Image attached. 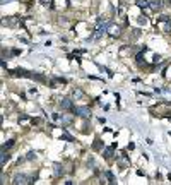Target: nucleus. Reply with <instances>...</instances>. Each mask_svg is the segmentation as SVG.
<instances>
[{
	"mask_svg": "<svg viewBox=\"0 0 171 185\" xmlns=\"http://www.w3.org/2000/svg\"><path fill=\"white\" fill-rule=\"evenodd\" d=\"M74 115L76 117H80V118H84V120H89L91 118V110H89V106H74Z\"/></svg>",
	"mask_w": 171,
	"mask_h": 185,
	"instance_id": "obj_1",
	"label": "nucleus"
},
{
	"mask_svg": "<svg viewBox=\"0 0 171 185\" xmlns=\"http://www.w3.org/2000/svg\"><path fill=\"white\" fill-rule=\"evenodd\" d=\"M60 108L67 110V112H72V110H74V103H72L70 98H62V100H60Z\"/></svg>",
	"mask_w": 171,
	"mask_h": 185,
	"instance_id": "obj_2",
	"label": "nucleus"
},
{
	"mask_svg": "<svg viewBox=\"0 0 171 185\" xmlns=\"http://www.w3.org/2000/svg\"><path fill=\"white\" fill-rule=\"evenodd\" d=\"M12 76H16V77H34V74L28 72V70H24V69H14V70H10Z\"/></svg>",
	"mask_w": 171,
	"mask_h": 185,
	"instance_id": "obj_3",
	"label": "nucleus"
},
{
	"mask_svg": "<svg viewBox=\"0 0 171 185\" xmlns=\"http://www.w3.org/2000/svg\"><path fill=\"white\" fill-rule=\"evenodd\" d=\"M12 183H14V185H24V183H29V178L26 177V175H22V173H17L16 177H14V180H12Z\"/></svg>",
	"mask_w": 171,
	"mask_h": 185,
	"instance_id": "obj_4",
	"label": "nucleus"
},
{
	"mask_svg": "<svg viewBox=\"0 0 171 185\" xmlns=\"http://www.w3.org/2000/svg\"><path fill=\"white\" fill-rule=\"evenodd\" d=\"M120 31H122V28H120V26H113V24L108 26V34H110V36H113V38L120 36Z\"/></svg>",
	"mask_w": 171,
	"mask_h": 185,
	"instance_id": "obj_5",
	"label": "nucleus"
},
{
	"mask_svg": "<svg viewBox=\"0 0 171 185\" xmlns=\"http://www.w3.org/2000/svg\"><path fill=\"white\" fill-rule=\"evenodd\" d=\"M58 120L62 122L64 125H70L72 120H74V117H72L70 113H62V117H58Z\"/></svg>",
	"mask_w": 171,
	"mask_h": 185,
	"instance_id": "obj_6",
	"label": "nucleus"
},
{
	"mask_svg": "<svg viewBox=\"0 0 171 185\" xmlns=\"http://www.w3.org/2000/svg\"><path fill=\"white\" fill-rule=\"evenodd\" d=\"M149 4H151V9H152V10H154V12H157V10H161V9H163L164 2H163V0H151Z\"/></svg>",
	"mask_w": 171,
	"mask_h": 185,
	"instance_id": "obj_7",
	"label": "nucleus"
},
{
	"mask_svg": "<svg viewBox=\"0 0 171 185\" xmlns=\"http://www.w3.org/2000/svg\"><path fill=\"white\" fill-rule=\"evenodd\" d=\"M101 149H103V141L99 137H96L94 142H92V151H101Z\"/></svg>",
	"mask_w": 171,
	"mask_h": 185,
	"instance_id": "obj_8",
	"label": "nucleus"
},
{
	"mask_svg": "<svg viewBox=\"0 0 171 185\" xmlns=\"http://www.w3.org/2000/svg\"><path fill=\"white\" fill-rule=\"evenodd\" d=\"M72 98H74V100H84V91L82 89H74V92H72Z\"/></svg>",
	"mask_w": 171,
	"mask_h": 185,
	"instance_id": "obj_9",
	"label": "nucleus"
},
{
	"mask_svg": "<svg viewBox=\"0 0 171 185\" xmlns=\"http://www.w3.org/2000/svg\"><path fill=\"white\" fill-rule=\"evenodd\" d=\"M113 148H115V146H111V148H104L103 156L106 158V159H111V158H113Z\"/></svg>",
	"mask_w": 171,
	"mask_h": 185,
	"instance_id": "obj_10",
	"label": "nucleus"
},
{
	"mask_svg": "<svg viewBox=\"0 0 171 185\" xmlns=\"http://www.w3.org/2000/svg\"><path fill=\"white\" fill-rule=\"evenodd\" d=\"M14 144H16V139H9V141L5 142L4 146H2V151H7V149H10Z\"/></svg>",
	"mask_w": 171,
	"mask_h": 185,
	"instance_id": "obj_11",
	"label": "nucleus"
},
{
	"mask_svg": "<svg viewBox=\"0 0 171 185\" xmlns=\"http://www.w3.org/2000/svg\"><path fill=\"white\" fill-rule=\"evenodd\" d=\"M64 173H65L64 166H62V165H55V175H56V177H62Z\"/></svg>",
	"mask_w": 171,
	"mask_h": 185,
	"instance_id": "obj_12",
	"label": "nucleus"
},
{
	"mask_svg": "<svg viewBox=\"0 0 171 185\" xmlns=\"http://www.w3.org/2000/svg\"><path fill=\"white\" fill-rule=\"evenodd\" d=\"M104 175H106V178H108V183H116V182H115V177H113V173L110 171V170H106V171H104Z\"/></svg>",
	"mask_w": 171,
	"mask_h": 185,
	"instance_id": "obj_13",
	"label": "nucleus"
},
{
	"mask_svg": "<svg viewBox=\"0 0 171 185\" xmlns=\"http://www.w3.org/2000/svg\"><path fill=\"white\" fill-rule=\"evenodd\" d=\"M9 159H10V154H7L5 151H2V158H0V161H2V166H4Z\"/></svg>",
	"mask_w": 171,
	"mask_h": 185,
	"instance_id": "obj_14",
	"label": "nucleus"
},
{
	"mask_svg": "<svg viewBox=\"0 0 171 185\" xmlns=\"http://www.w3.org/2000/svg\"><path fill=\"white\" fill-rule=\"evenodd\" d=\"M146 50H147V48H144V50H142V52H140V53H137V57H135L137 64H140V65H142V60H144V52H146Z\"/></svg>",
	"mask_w": 171,
	"mask_h": 185,
	"instance_id": "obj_15",
	"label": "nucleus"
},
{
	"mask_svg": "<svg viewBox=\"0 0 171 185\" xmlns=\"http://www.w3.org/2000/svg\"><path fill=\"white\" fill-rule=\"evenodd\" d=\"M164 31H166V33H171V19L166 21V24H164Z\"/></svg>",
	"mask_w": 171,
	"mask_h": 185,
	"instance_id": "obj_16",
	"label": "nucleus"
},
{
	"mask_svg": "<svg viewBox=\"0 0 171 185\" xmlns=\"http://www.w3.org/2000/svg\"><path fill=\"white\" fill-rule=\"evenodd\" d=\"M34 158H36V153L34 151H29L28 156H26V159H34Z\"/></svg>",
	"mask_w": 171,
	"mask_h": 185,
	"instance_id": "obj_17",
	"label": "nucleus"
},
{
	"mask_svg": "<svg viewBox=\"0 0 171 185\" xmlns=\"http://www.w3.org/2000/svg\"><path fill=\"white\" fill-rule=\"evenodd\" d=\"M62 139H67L68 142H74V137H72V136H68V134H64V136H62Z\"/></svg>",
	"mask_w": 171,
	"mask_h": 185,
	"instance_id": "obj_18",
	"label": "nucleus"
},
{
	"mask_svg": "<svg viewBox=\"0 0 171 185\" xmlns=\"http://www.w3.org/2000/svg\"><path fill=\"white\" fill-rule=\"evenodd\" d=\"M87 166H91L92 170H96V168H94V159H92V158H91V159L87 161Z\"/></svg>",
	"mask_w": 171,
	"mask_h": 185,
	"instance_id": "obj_19",
	"label": "nucleus"
},
{
	"mask_svg": "<svg viewBox=\"0 0 171 185\" xmlns=\"http://www.w3.org/2000/svg\"><path fill=\"white\" fill-rule=\"evenodd\" d=\"M139 22H140V24H146V22H147V19H146V16L139 17Z\"/></svg>",
	"mask_w": 171,
	"mask_h": 185,
	"instance_id": "obj_20",
	"label": "nucleus"
},
{
	"mask_svg": "<svg viewBox=\"0 0 171 185\" xmlns=\"http://www.w3.org/2000/svg\"><path fill=\"white\" fill-rule=\"evenodd\" d=\"M152 62H154V64H157V62H161V57H159V55H154V58H152Z\"/></svg>",
	"mask_w": 171,
	"mask_h": 185,
	"instance_id": "obj_21",
	"label": "nucleus"
},
{
	"mask_svg": "<svg viewBox=\"0 0 171 185\" xmlns=\"http://www.w3.org/2000/svg\"><path fill=\"white\" fill-rule=\"evenodd\" d=\"M24 120H28V115H21V117H19V124H21V122H24Z\"/></svg>",
	"mask_w": 171,
	"mask_h": 185,
	"instance_id": "obj_22",
	"label": "nucleus"
},
{
	"mask_svg": "<svg viewBox=\"0 0 171 185\" xmlns=\"http://www.w3.org/2000/svg\"><path fill=\"white\" fill-rule=\"evenodd\" d=\"M168 180H169V182H171V175H168Z\"/></svg>",
	"mask_w": 171,
	"mask_h": 185,
	"instance_id": "obj_23",
	"label": "nucleus"
},
{
	"mask_svg": "<svg viewBox=\"0 0 171 185\" xmlns=\"http://www.w3.org/2000/svg\"><path fill=\"white\" fill-rule=\"evenodd\" d=\"M166 117H169V118H171V115H166Z\"/></svg>",
	"mask_w": 171,
	"mask_h": 185,
	"instance_id": "obj_24",
	"label": "nucleus"
},
{
	"mask_svg": "<svg viewBox=\"0 0 171 185\" xmlns=\"http://www.w3.org/2000/svg\"><path fill=\"white\" fill-rule=\"evenodd\" d=\"M169 2H171V0H169Z\"/></svg>",
	"mask_w": 171,
	"mask_h": 185,
	"instance_id": "obj_25",
	"label": "nucleus"
}]
</instances>
